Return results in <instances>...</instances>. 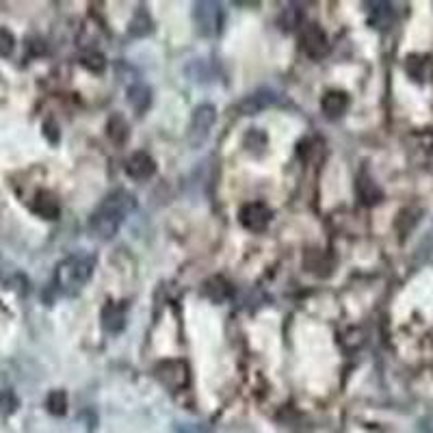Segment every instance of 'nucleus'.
Returning a JSON list of instances; mask_svg holds the SVG:
<instances>
[{
  "label": "nucleus",
  "mask_w": 433,
  "mask_h": 433,
  "mask_svg": "<svg viewBox=\"0 0 433 433\" xmlns=\"http://www.w3.org/2000/svg\"><path fill=\"white\" fill-rule=\"evenodd\" d=\"M65 407H67V399L61 390H55L48 397V412L55 414V416H63L65 414Z\"/></svg>",
  "instance_id": "obj_15"
},
{
  "label": "nucleus",
  "mask_w": 433,
  "mask_h": 433,
  "mask_svg": "<svg viewBox=\"0 0 433 433\" xmlns=\"http://www.w3.org/2000/svg\"><path fill=\"white\" fill-rule=\"evenodd\" d=\"M150 31H152V18H150L143 9H139L137 16L133 18V22H130V33L137 35V37H143V35H148Z\"/></svg>",
  "instance_id": "obj_14"
},
{
  "label": "nucleus",
  "mask_w": 433,
  "mask_h": 433,
  "mask_svg": "<svg viewBox=\"0 0 433 433\" xmlns=\"http://www.w3.org/2000/svg\"><path fill=\"white\" fill-rule=\"evenodd\" d=\"M321 106L323 111L329 115V117H338L346 111V106H349V100H346L344 94L340 92H329L323 100H321Z\"/></svg>",
  "instance_id": "obj_11"
},
{
  "label": "nucleus",
  "mask_w": 433,
  "mask_h": 433,
  "mask_svg": "<svg viewBox=\"0 0 433 433\" xmlns=\"http://www.w3.org/2000/svg\"><path fill=\"white\" fill-rule=\"evenodd\" d=\"M301 41H303V50L314 59L327 53V35L319 26H308Z\"/></svg>",
  "instance_id": "obj_7"
},
{
  "label": "nucleus",
  "mask_w": 433,
  "mask_h": 433,
  "mask_svg": "<svg viewBox=\"0 0 433 433\" xmlns=\"http://www.w3.org/2000/svg\"><path fill=\"white\" fill-rule=\"evenodd\" d=\"M16 407H18V399L13 393H9V390L0 393V410H3L5 414H11V412H16Z\"/></svg>",
  "instance_id": "obj_17"
},
{
  "label": "nucleus",
  "mask_w": 433,
  "mask_h": 433,
  "mask_svg": "<svg viewBox=\"0 0 433 433\" xmlns=\"http://www.w3.org/2000/svg\"><path fill=\"white\" fill-rule=\"evenodd\" d=\"M33 210L41 217H46V219H57L59 217V204L53 195L48 193H39L35 204H33Z\"/></svg>",
  "instance_id": "obj_12"
},
{
  "label": "nucleus",
  "mask_w": 433,
  "mask_h": 433,
  "mask_svg": "<svg viewBox=\"0 0 433 433\" xmlns=\"http://www.w3.org/2000/svg\"><path fill=\"white\" fill-rule=\"evenodd\" d=\"M269 221H271V210L263 202H251L241 210V224L251 232L265 230Z\"/></svg>",
  "instance_id": "obj_4"
},
{
  "label": "nucleus",
  "mask_w": 433,
  "mask_h": 433,
  "mask_svg": "<svg viewBox=\"0 0 433 433\" xmlns=\"http://www.w3.org/2000/svg\"><path fill=\"white\" fill-rule=\"evenodd\" d=\"M137 206L135 202V195H130L128 191H113L111 195H106L102 199V204L98 206V210L92 214V219H89V230L100 236V239H111L121 221L126 219V214L133 210Z\"/></svg>",
  "instance_id": "obj_1"
},
{
  "label": "nucleus",
  "mask_w": 433,
  "mask_h": 433,
  "mask_svg": "<svg viewBox=\"0 0 433 433\" xmlns=\"http://www.w3.org/2000/svg\"><path fill=\"white\" fill-rule=\"evenodd\" d=\"M156 377L169 388H182L187 383V364L180 360H167L156 366Z\"/></svg>",
  "instance_id": "obj_5"
},
{
  "label": "nucleus",
  "mask_w": 433,
  "mask_h": 433,
  "mask_svg": "<svg viewBox=\"0 0 433 433\" xmlns=\"http://www.w3.org/2000/svg\"><path fill=\"white\" fill-rule=\"evenodd\" d=\"M13 50V35L5 28H0V57H9Z\"/></svg>",
  "instance_id": "obj_16"
},
{
  "label": "nucleus",
  "mask_w": 433,
  "mask_h": 433,
  "mask_svg": "<svg viewBox=\"0 0 433 433\" xmlns=\"http://www.w3.org/2000/svg\"><path fill=\"white\" fill-rule=\"evenodd\" d=\"M128 104L133 106L137 113H146L152 104V92L143 82H135L128 87Z\"/></svg>",
  "instance_id": "obj_10"
},
{
  "label": "nucleus",
  "mask_w": 433,
  "mask_h": 433,
  "mask_svg": "<svg viewBox=\"0 0 433 433\" xmlns=\"http://www.w3.org/2000/svg\"><path fill=\"white\" fill-rule=\"evenodd\" d=\"M273 102H275V94L263 89V92L249 94V96L239 104V109H241L243 115H253V113H260L263 109H267V106L273 104Z\"/></svg>",
  "instance_id": "obj_9"
},
{
  "label": "nucleus",
  "mask_w": 433,
  "mask_h": 433,
  "mask_svg": "<svg viewBox=\"0 0 433 433\" xmlns=\"http://www.w3.org/2000/svg\"><path fill=\"white\" fill-rule=\"evenodd\" d=\"M126 171L130 178L135 180H148L150 176H154L156 171V165H154V158L146 152H135L133 156L128 158V165H126Z\"/></svg>",
  "instance_id": "obj_6"
},
{
  "label": "nucleus",
  "mask_w": 433,
  "mask_h": 433,
  "mask_svg": "<svg viewBox=\"0 0 433 433\" xmlns=\"http://www.w3.org/2000/svg\"><path fill=\"white\" fill-rule=\"evenodd\" d=\"M96 260L89 253H74L67 256L63 263L57 267V286L65 295H76L80 288L89 282L94 275Z\"/></svg>",
  "instance_id": "obj_2"
},
{
  "label": "nucleus",
  "mask_w": 433,
  "mask_h": 433,
  "mask_svg": "<svg viewBox=\"0 0 433 433\" xmlns=\"http://www.w3.org/2000/svg\"><path fill=\"white\" fill-rule=\"evenodd\" d=\"M46 133L50 135V141H57V139H59V135H57V126H55V124H50V126H48Z\"/></svg>",
  "instance_id": "obj_18"
},
{
  "label": "nucleus",
  "mask_w": 433,
  "mask_h": 433,
  "mask_svg": "<svg viewBox=\"0 0 433 433\" xmlns=\"http://www.w3.org/2000/svg\"><path fill=\"white\" fill-rule=\"evenodd\" d=\"M126 325V312L119 303H106L102 308V327L109 334H119Z\"/></svg>",
  "instance_id": "obj_8"
},
{
  "label": "nucleus",
  "mask_w": 433,
  "mask_h": 433,
  "mask_svg": "<svg viewBox=\"0 0 433 433\" xmlns=\"http://www.w3.org/2000/svg\"><path fill=\"white\" fill-rule=\"evenodd\" d=\"M214 119H217V111L212 104H202L193 111L191 126H189V133H187V139L193 148H199L206 141Z\"/></svg>",
  "instance_id": "obj_3"
},
{
  "label": "nucleus",
  "mask_w": 433,
  "mask_h": 433,
  "mask_svg": "<svg viewBox=\"0 0 433 433\" xmlns=\"http://www.w3.org/2000/svg\"><path fill=\"white\" fill-rule=\"evenodd\" d=\"M358 193H360V197H362L364 204H375V202H379V197H381L379 189L375 187V182H373L368 176H360V180H358Z\"/></svg>",
  "instance_id": "obj_13"
}]
</instances>
